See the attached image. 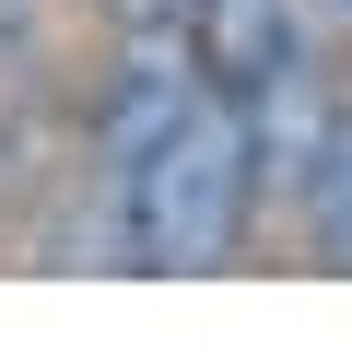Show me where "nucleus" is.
Returning <instances> with one entry per match:
<instances>
[{
  "label": "nucleus",
  "instance_id": "1",
  "mask_svg": "<svg viewBox=\"0 0 352 352\" xmlns=\"http://www.w3.org/2000/svg\"><path fill=\"white\" fill-rule=\"evenodd\" d=\"M258 223V129L247 94H200L176 141L129 176H106V235L129 270H223Z\"/></svg>",
  "mask_w": 352,
  "mask_h": 352
},
{
  "label": "nucleus",
  "instance_id": "2",
  "mask_svg": "<svg viewBox=\"0 0 352 352\" xmlns=\"http://www.w3.org/2000/svg\"><path fill=\"white\" fill-rule=\"evenodd\" d=\"M200 94H212V71H200L188 24H129V59H118L106 106H94V164H106V176L153 164V153L176 141V118H188Z\"/></svg>",
  "mask_w": 352,
  "mask_h": 352
},
{
  "label": "nucleus",
  "instance_id": "3",
  "mask_svg": "<svg viewBox=\"0 0 352 352\" xmlns=\"http://www.w3.org/2000/svg\"><path fill=\"white\" fill-rule=\"evenodd\" d=\"M188 47H200L212 94H270L294 59H317V0H200Z\"/></svg>",
  "mask_w": 352,
  "mask_h": 352
},
{
  "label": "nucleus",
  "instance_id": "4",
  "mask_svg": "<svg viewBox=\"0 0 352 352\" xmlns=\"http://www.w3.org/2000/svg\"><path fill=\"white\" fill-rule=\"evenodd\" d=\"M294 212H305V247H317L329 270H352V94H340V129H329L317 176L294 188Z\"/></svg>",
  "mask_w": 352,
  "mask_h": 352
},
{
  "label": "nucleus",
  "instance_id": "5",
  "mask_svg": "<svg viewBox=\"0 0 352 352\" xmlns=\"http://www.w3.org/2000/svg\"><path fill=\"white\" fill-rule=\"evenodd\" d=\"M200 0H118V24H188Z\"/></svg>",
  "mask_w": 352,
  "mask_h": 352
},
{
  "label": "nucleus",
  "instance_id": "6",
  "mask_svg": "<svg viewBox=\"0 0 352 352\" xmlns=\"http://www.w3.org/2000/svg\"><path fill=\"white\" fill-rule=\"evenodd\" d=\"M317 24H329V36H352V0H317Z\"/></svg>",
  "mask_w": 352,
  "mask_h": 352
}]
</instances>
